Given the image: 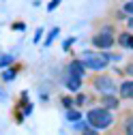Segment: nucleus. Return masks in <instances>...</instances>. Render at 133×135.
Returning a JSON list of instances; mask_svg holds the SVG:
<instances>
[{
	"label": "nucleus",
	"instance_id": "obj_1",
	"mask_svg": "<svg viewBox=\"0 0 133 135\" xmlns=\"http://www.w3.org/2000/svg\"><path fill=\"white\" fill-rule=\"evenodd\" d=\"M88 124L94 129H107L112 124V114L105 107H94L88 112Z\"/></svg>",
	"mask_w": 133,
	"mask_h": 135
},
{
	"label": "nucleus",
	"instance_id": "obj_2",
	"mask_svg": "<svg viewBox=\"0 0 133 135\" xmlns=\"http://www.w3.org/2000/svg\"><path fill=\"white\" fill-rule=\"evenodd\" d=\"M107 58L105 54H94V52H84L82 54V64L86 66V69H94V71H101L107 66Z\"/></svg>",
	"mask_w": 133,
	"mask_h": 135
},
{
	"label": "nucleus",
	"instance_id": "obj_3",
	"mask_svg": "<svg viewBox=\"0 0 133 135\" xmlns=\"http://www.w3.org/2000/svg\"><path fill=\"white\" fill-rule=\"evenodd\" d=\"M110 32H112V28L107 26V28H105V32H99V35L92 39V45H94L97 49H110V47L114 45V39H112Z\"/></svg>",
	"mask_w": 133,
	"mask_h": 135
},
{
	"label": "nucleus",
	"instance_id": "obj_4",
	"mask_svg": "<svg viewBox=\"0 0 133 135\" xmlns=\"http://www.w3.org/2000/svg\"><path fill=\"white\" fill-rule=\"evenodd\" d=\"M94 88H97V90H101V92H116V84H114L112 77L101 75V77H97V79H94Z\"/></svg>",
	"mask_w": 133,
	"mask_h": 135
},
{
	"label": "nucleus",
	"instance_id": "obj_5",
	"mask_svg": "<svg viewBox=\"0 0 133 135\" xmlns=\"http://www.w3.org/2000/svg\"><path fill=\"white\" fill-rule=\"evenodd\" d=\"M101 105H103L105 109H114V107H118V99L114 97V92H103Z\"/></svg>",
	"mask_w": 133,
	"mask_h": 135
},
{
	"label": "nucleus",
	"instance_id": "obj_6",
	"mask_svg": "<svg viewBox=\"0 0 133 135\" xmlns=\"http://www.w3.org/2000/svg\"><path fill=\"white\" fill-rule=\"evenodd\" d=\"M66 88H69V90H79V86H82V77L79 75H73V73H69V75H66Z\"/></svg>",
	"mask_w": 133,
	"mask_h": 135
},
{
	"label": "nucleus",
	"instance_id": "obj_7",
	"mask_svg": "<svg viewBox=\"0 0 133 135\" xmlns=\"http://www.w3.org/2000/svg\"><path fill=\"white\" fill-rule=\"evenodd\" d=\"M69 73H73V75H79V77H84V73H86V66L82 64V60H73V62L69 64Z\"/></svg>",
	"mask_w": 133,
	"mask_h": 135
},
{
	"label": "nucleus",
	"instance_id": "obj_8",
	"mask_svg": "<svg viewBox=\"0 0 133 135\" xmlns=\"http://www.w3.org/2000/svg\"><path fill=\"white\" fill-rule=\"evenodd\" d=\"M120 97L133 99V79H131V81H125L122 86H120Z\"/></svg>",
	"mask_w": 133,
	"mask_h": 135
},
{
	"label": "nucleus",
	"instance_id": "obj_9",
	"mask_svg": "<svg viewBox=\"0 0 133 135\" xmlns=\"http://www.w3.org/2000/svg\"><path fill=\"white\" fill-rule=\"evenodd\" d=\"M118 43L127 49H133V35H129V32H122V35L118 37Z\"/></svg>",
	"mask_w": 133,
	"mask_h": 135
},
{
	"label": "nucleus",
	"instance_id": "obj_10",
	"mask_svg": "<svg viewBox=\"0 0 133 135\" xmlns=\"http://www.w3.org/2000/svg\"><path fill=\"white\" fill-rule=\"evenodd\" d=\"M75 131H79V133H97V129H90V127L84 124V122H77V124H75Z\"/></svg>",
	"mask_w": 133,
	"mask_h": 135
},
{
	"label": "nucleus",
	"instance_id": "obj_11",
	"mask_svg": "<svg viewBox=\"0 0 133 135\" xmlns=\"http://www.w3.org/2000/svg\"><path fill=\"white\" fill-rule=\"evenodd\" d=\"M79 118H82V114H79L77 109H69V112H66V120H71V122H77Z\"/></svg>",
	"mask_w": 133,
	"mask_h": 135
},
{
	"label": "nucleus",
	"instance_id": "obj_12",
	"mask_svg": "<svg viewBox=\"0 0 133 135\" xmlns=\"http://www.w3.org/2000/svg\"><path fill=\"white\" fill-rule=\"evenodd\" d=\"M56 35H58V28H54V30L47 35V39H45V45H52V41L56 39Z\"/></svg>",
	"mask_w": 133,
	"mask_h": 135
},
{
	"label": "nucleus",
	"instance_id": "obj_13",
	"mask_svg": "<svg viewBox=\"0 0 133 135\" xmlns=\"http://www.w3.org/2000/svg\"><path fill=\"white\" fill-rule=\"evenodd\" d=\"M13 77H15V69H9V71L2 73V79H4V81H11Z\"/></svg>",
	"mask_w": 133,
	"mask_h": 135
},
{
	"label": "nucleus",
	"instance_id": "obj_14",
	"mask_svg": "<svg viewBox=\"0 0 133 135\" xmlns=\"http://www.w3.org/2000/svg\"><path fill=\"white\" fill-rule=\"evenodd\" d=\"M125 133H129V135H133V116L127 120V124H125Z\"/></svg>",
	"mask_w": 133,
	"mask_h": 135
},
{
	"label": "nucleus",
	"instance_id": "obj_15",
	"mask_svg": "<svg viewBox=\"0 0 133 135\" xmlns=\"http://www.w3.org/2000/svg\"><path fill=\"white\" fill-rule=\"evenodd\" d=\"M13 62V56H0V66H7Z\"/></svg>",
	"mask_w": 133,
	"mask_h": 135
},
{
	"label": "nucleus",
	"instance_id": "obj_16",
	"mask_svg": "<svg viewBox=\"0 0 133 135\" xmlns=\"http://www.w3.org/2000/svg\"><path fill=\"white\" fill-rule=\"evenodd\" d=\"M60 2H62V0H52V2H49V7H47V11H54V9H56Z\"/></svg>",
	"mask_w": 133,
	"mask_h": 135
},
{
	"label": "nucleus",
	"instance_id": "obj_17",
	"mask_svg": "<svg viewBox=\"0 0 133 135\" xmlns=\"http://www.w3.org/2000/svg\"><path fill=\"white\" fill-rule=\"evenodd\" d=\"M73 43H75V37H71V39H66V41H64V45H62V47H64V49H69V47H71V45H73Z\"/></svg>",
	"mask_w": 133,
	"mask_h": 135
},
{
	"label": "nucleus",
	"instance_id": "obj_18",
	"mask_svg": "<svg viewBox=\"0 0 133 135\" xmlns=\"http://www.w3.org/2000/svg\"><path fill=\"white\" fill-rule=\"evenodd\" d=\"M125 11H127L129 15H133V0H131V2H127V4H125Z\"/></svg>",
	"mask_w": 133,
	"mask_h": 135
},
{
	"label": "nucleus",
	"instance_id": "obj_19",
	"mask_svg": "<svg viewBox=\"0 0 133 135\" xmlns=\"http://www.w3.org/2000/svg\"><path fill=\"white\" fill-rule=\"evenodd\" d=\"M75 103H77V105H84V103H86V97H84V94H79V97L75 99Z\"/></svg>",
	"mask_w": 133,
	"mask_h": 135
},
{
	"label": "nucleus",
	"instance_id": "obj_20",
	"mask_svg": "<svg viewBox=\"0 0 133 135\" xmlns=\"http://www.w3.org/2000/svg\"><path fill=\"white\" fill-rule=\"evenodd\" d=\"M41 35H43V30L39 28V30H37V35H35V39H32V41H35V43H39V39H41Z\"/></svg>",
	"mask_w": 133,
	"mask_h": 135
},
{
	"label": "nucleus",
	"instance_id": "obj_21",
	"mask_svg": "<svg viewBox=\"0 0 133 135\" xmlns=\"http://www.w3.org/2000/svg\"><path fill=\"white\" fill-rule=\"evenodd\" d=\"M62 103H64V107H71V105H73V101H71V99H66V97H64V99H62Z\"/></svg>",
	"mask_w": 133,
	"mask_h": 135
},
{
	"label": "nucleus",
	"instance_id": "obj_22",
	"mask_svg": "<svg viewBox=\"0 0 133 135\" xmlns=\"http://www.w3.org/2000/svg\"><path fill=\"white\" fill-rule=\"evenodd\" d=\"M13 28H15V30H24V28H26V26H24V24H22V22H17V24H13Z\"/></svg>",
	"mask_w": 133,
	"mask_h": 135
}]
</instances>
